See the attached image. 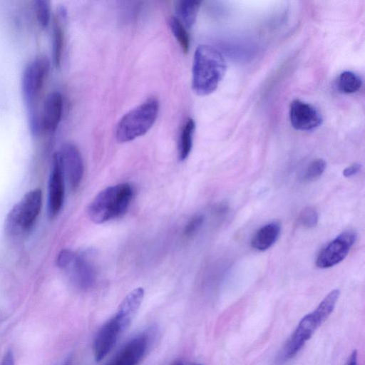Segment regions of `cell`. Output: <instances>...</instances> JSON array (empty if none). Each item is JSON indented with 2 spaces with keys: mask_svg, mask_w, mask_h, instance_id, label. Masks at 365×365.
<instances>
[{
  "mask_svg": "<svg viewBox=\"0 0 365 365\" xmlns=\"http://www.w3.org/2000/svg\"><path fill=\"white\" fill-rule=\"evenodd\" d=\"M226 68V62L217 49L209 45H200L193 58V91L199 96L212 93L222 80Z\"/></svg>",
  "mask_w": 365,
  "mask_h": 365,
  "instance_id": "6da1fadb",
  "label": "cell"
},
{
  "mask_svg": "<svg viewBox=\"0 0 365 365\" xmlns=\"http://www.w3.org/2000/svg\"><path fill=\"white\" fill-rule=\"evenodd\" d=\"M340 292L335 289L329 292L317 308L306 314L283 347L281 357L283 361L293 359L302 350L315 331L327 319L334 309Z\"/></svg>",
  "mask_w": 365,
  "mask_h": 365,
  "instance_id": "7a4b0ae2",
  "label": "cell"
},
{
  "mask_svg": "<svg viewBox=\"0 0 365 365\" xmlns=\"http://www.w3.org/2000/svg\"><path fill=\"white\" fill-rule=\"evenodd\" d=\"M49 70L48 58L41 56L29 62L22 74V96L28 110L30 129L34 135H38L41 130V113L37 106Z\"/></svg>",
  "mask_w": 365,
  "mask_h": 365,
  "instance_id": "3957f363",
  "label": "cell"
},
{
  "mask_svg": "<svg viewBox=\"0 0 365 365\" xmlns=\"http://www.w3.org/2000/svg\"><path fill=\"white\" fill-rule=\"evenodd\" d=\"M133 194V188L128 182L103 189L88 207L89 219L96 224H101L122 216L127 212Z\"/></svg>",
  "mask_w": 365,
  "mask_h": 365,
  "instance_id": "277c9868",
  "label": "cell"
},
{
  "mask_svg": "<svg viewBox=\"0 0 365 365\" xmlns=\"http://www.w3.org/2000/svg\"><path fill=\"white\" fill-rule=\"evenodd\" d=\"M159 103L150 98L125 114L117 124L116 140L126 143L145 135L155 123Z\"/></svg>",
  "mask_w": 365,
  "mask_h": 365,
  "instance_id": "5b68a950",
  "label": "cell"
},
{
  "mask_svg": "<svg viewBox=\"0 0 365 365\" xmlns=\"http://www.w3.org/2000/svg\"><path fill=\"white\" fill-rule=\"evenodd\" d=\"M42 192L40 189L27 192L11 209L5 219V231L12 237L26 234L33 227L41 210Z\"/></svg>",
  "mask_w": 365,
  "mask_h": 365,
  "instance_id": "8992f818",
  "label": "cell"
},
{
  "mask_svg": "<svg viewBox=\"0 0 365 365\" xmlns=\"http://www.w3.org/2000/svg\"><path fill=\"white\" fill-rule=\"evenodd\" d=\"M56 263L78 287L88 289L94 283L96 269L86 254L63 250L57 257Z\"/></svg>",
  "mask_w": 365,
  "mask_h": 365,
  "instance_id": "52a82bcc",
  "label": "cell"
},
{
  "mask_svg": "<svg viewBox=\"0 0 365 365\" xmlns=\"http://www.w3.org/2000/svg\"><path fill=\"white\" fill-rule=\"evenodd\" d=\"M357 237L353 230L344 231L325 246L318 254L316 265L322 269L340 263L348 255Z\"/></svg>",
  "mask_w": 365,
  "mask_h": 365,
  "instance_id": "ba28073f",
  "label": "cell"
},
{
  "mask_svg": "<svg viewBox=\"0 0 365 365\" xmlns=\"http://www.w3.org/2000/svg\"><path fill=\"white\" fill-rule=\"evenodd\" d=\"M64 181L60 156L56 152L53 155L48 185L47 212L50 218L55 217L62 207L65 194Z\"/></svg>",
  "mask_w": 365,
  "mask_h": 365,
  "instance_id": "9c48e42d",
  "label": "cell"
},
{
  "mask_svg": "<svg viewBox=\"0 0 365 365\" xmlns=\"http://www.w3.org/2000/svg\"><path fill=\"white\" fill-rule=\"evenodd\" d=\"M64 178L70 188L76 190L81 184L83 175V162L78 148L71 143L62 145L58 151Z\"/></svg>",
  "mask_w": 365,
  "mask_h": 365,
  "instance_id": "30bf717a",
  "label": "cell"
},
{
  "mask_svg": "<svg viewBox=\"0 0 365 365\" xmlns=\"http://www.w3.org/2000/svg\"><path fill=\"white\" fill-rule=\"evenodd\" d=\"M290 123L298 130L309 131L320 126L322 118L318 110L309 103L294 100L289 107Z\"/></svg>",
  "mask_w": 365,
  "mask_h": 365,
  "instance_id": "8fae6325",
  "label": "cell"
},
{
  "mask_svg": "<svg viewBox=\"0 0 365 365\" xmlns=\"http://www.w3.org/2000/svg\"><path fill=\"white\" fill-rule=\"evenodd\" d=\"M124 331L114 316L101 327L93 346L94 357L97 362L106 356Z\"/></svg>",
  "mask_w": 365,
  "mask_h": 365,
  "instance_id": "7c38bea8",
  "label": "cell"
},
{
  "mask_svg": "<svg viewBox=\"0 0 365 365\" xmlns=\"http://www.w3.org/2000/svg\"><path fill=\"white\" fill-rule=\"evenodd\" d=\"M63 100L58 91L51 92L46 97L41 113V129L48 133H54L62 117Z\"/></svg>",
  "mask_w": 365,
  "mask_h": 365,
  "instance_id": "4fadbf2b",
  "label": "cell"
},
{
  "mask_svg": "<svg viewBox=\"0 0 365 365\" xmlns=\"http://www.w3.org/2000/svg\"><path fill=\"white\" fill-rule=\"evenodd\" d=\"M148 337L140 334L129 341L108 365H138L148 346Z\"/></svg>",
  "mask_w": 365,
  "mask_h": 365,
  "instance_id": "5bb4252c",
  "label": "cell"
},
{
  "mask_svg": "<svg viewBox=\"0 0 365 365\" xmlns=\"http://www.w3.org/2000/svg\"><path fill=\"white\" fill-rule=\"evenodd\" d=\"M144 297V290L138 287L129 292L120 304L114 317L124 330L131 324L138 312Z\"/></svg>",
  "mask_w": 365,
  "mask_h": 365,
  "instance_id": "9a60e30c",
  "label": "cell"
},
{
  "mask_svg": "<svg viewBox=\"0 0 365 365\" xmlns=\"http://www.w3.org/2000/svg\"><path fill=\"white\" fill-rule=\"evenodd\" d=\"M281 231V225L277 221L269 222L261 227L253 236L251 244L259 251L270 248L277 240Z\"/></svg>",
  "mask_w": 365,
  "mask_h": 365,
  "instance_id": "2e32d148",
  "label": "cell"
},
{
  "mask_svg": "<svg viewBox=\"0 0 365 365\" xmlns=\"http://www.w3.org/2000/svg\"><path fill=\"white\" fill-rule=\"evenodd\" d=\"M65 19L66 11L61 8L55 18L53 26L52 51L53 61L56 67H59L61 62L65 38Z\"/></svg>",
  "mask_w": 365,
  "mask_h": 365,
  "instance_id": "e0dca14e",
  "label": "cell"
},
{
  "mask_svg": "<svg viewBox=\"0 0 365 365\" xmlns=\"http://www.w3.org/2000/svg\"><path fill=\"white\" fill-rule=\"evenodd\" d=\"M200 1L197 0H182L178 2L177 12L183 25L190 29L194 25Z\"/></svg>",
  "mask_w": 365,
  "mask_h": 365,
  "instance_id": "ac0fdd59",
  "label": "cell"
},
{
  "mask_svg": "<svg viewBox=\"0 0 365 365\" xmlns=\"http://www.w3.org/2000/svg\"><path fill=\"white\" fill-rule=\"evenodd\" d=\"M195 128V121L189 118L181 130L179 141V158L181 160H185L192 150Z\"/></svg>",
  "mask_w": 365,
  "mask_h": 365,
  "instance_id": "d6986e66",
  "label": "cell"
},
{
  "mask_svg": "<svg viewBox=\"0 0 365 365\" xmlns=\"http://www.w3.org/2000/svg\"><path fill=\"white\" fill-rule=\"evenodd\" d=\"M170 29L184 53H187L190 47V38L185 26L175 16L168 20Z\"/></svg>",
  "mask_w": 365,
  "mask_h": 365,
  "instance_id": "ffe728a7",
  "label": "cell"
},
{
  "mask_svg": "<svg viewBox=\"0 0 365 365\" xmlns=\"http://www.w3.org/2000/svg\"><path fill=\"white\" fill-rule=\"evenodd\" d=\"M362 85L360 77L351 71H344L339 77L338 86L345 93H353L359 91Z\"/></svg>",
  "mask_w": 365,
  "mask_h": 365,
  "instance_id": "44dd1931",
  "label": "cell"
},
{
  "mask_svg": "<svg viewBox=\"0 0 365 365\" xmlns=\"http://www.w3.org/2000/svg\"><path fill=\"white\" fill-rule=\"evenodd\" d=\"M36 18L39 26L45 29L48 27L51 20L50 1L37 0L34 1Z\"/></svg>",
  "mask_w": 365,
  "mask_h": 365,
  "instance_id": "7402d4cb",
  "label": "cell"
},
{
  "mask_svg": "<svg viewBox=\"0 0 365 365\" xmlns=\"http://www.w3.org/2000/svg\"><path fill=\"white\" fill-rule=\"evenodd\" d=\"M326 166V161L323 159L320 158L312 161L304 173L303 180L310 182L318 179L324 172Z\"/></svg>",
  "mask_w": 365,
  "mask_h": 365,
  "instance_id": "603a6c76",
  "label": "cell"
},
{
  "mask_svg": "<svg viewBox=\"0 0 365 365\" xmlns=\"http://www.w3.org/2000/svg\"><path fill=\"white\" fill-rule=\"evenodd\" d=\"M318 213L313 207L304 208L298 217V223L305 228H313L318 222Z\"/></svg>",
  "mask_w": 365,
  "mask_h": 365,
  "instance_id": "cb8c5ba5",
  "label": "cell"
},
{
  "mask_svg": "<svg viewBox=\"0 0 365 365\" xmlns=\"http://www.w3.org/2000/svg\"><path fill=\"white\" fill-rule=\"evenodd\" d=\"M204 222V216L202 215H195L192 216L186 224L183 230L185 236L190 237L196 233L201 227Z\"/></svg>",
  "mask_w": 365,
  "mask_h": 365,
  "instance_id": "d4e9b609",
  "label": "cell"
},
{
  "mask_svg": "<svg viewBox=\"0 0 365 365\" xmlns=\"http://www.w3.org/2000/svg\"><path fill=\"white\" fill-rule=\"evenodd\" d=\"M361 169V165L359 163H354L343 170V175L345 178H351L356 175Z\"/></svg>",
  "mask_w": 365,
  "mask_h": 365,
  "instance_id": "484cf974",
  "label": "cell"
},
{
  "mask_svg": "<svg viewBox=\"0 0 365 365\" xmlns=\"http://www.w3.org/2000/svg\"><path fill=\"white\" fill-rule=\"evenodd\" d=\"M0 365H15L14 354L11 349L6 352Z\"/></svg>",
  "mask_w": 365,
  "mask_h": 365,
  "instance_id": "4316f807",
  "label": "cell"
},
{
  "mask_svg": "<svg viewBox=\"0 0 365 365\" xmlns=\"http://www.w3.org/2000/svg\"><path fill=\"white\" fill-rule=\"evenodd\" d=\"M357 351L356 350L353 351L349 356L346 365H357Z\"/></svg>",
  "mask_w": 365,
  "mask_h": 365,
  "instance_id": "83f0119b",
  "label": "cell"
},
{
  "mask_svg": "<svg viewBox=\"0 0 365 365\" xmlns=\"http://www.w3.org/2000/svg\"><path fill=\"white\" fill-rule=\"evenodd\" d=\"M171 365H183L181 361H175Z\"/></svg>",
  "mask_w": 365,
  "mask_h": 365,
  "instance_id": "f1b7e54d",
  "label": "cell"
},
{
  "mask_svg": "<svg viewBox=\"0 0 365 365\" xmlns=\"http://www.w3.org/2000/svg\"><path fill=\"white\" fill-rule=\"evenodd\" d=\"M188 365H202V364H188Z\"/></svg>",
  "mask_w": 365,
  "mask_h": 365,
  "instance_id": "f546056e",
  "label": "cell"
}]
</instances>
